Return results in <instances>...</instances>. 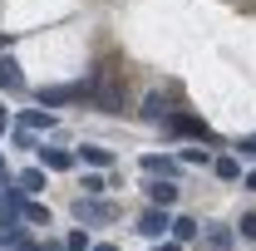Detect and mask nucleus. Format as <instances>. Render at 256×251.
<instances>
[{"label": "nucleus", "instance_id": "obj_1", "mask_svg": "<svg viewBox=\"0 0 256 251\" xmlns=\"http://www.w3.org/2000/svg\"><path fill=\"white\" fill-rule=\"evenodd\" d=\"M74 217L79 222H114V207H108V202H94V197H89V202L79 197V202H74Z\"/></svg>", "mask_w": 256, "mask_h": 251}, {"label": "nucleus", "instance_id": "obj_2", "mask_svg": "<svg viewBox=\"0 0 256 251\" xmlns=\"http://www.w3.org/2000/svg\"><path fill=\"white\" fill-rule=\"evenodd\" d=\"M162 226H172L162 212H143V222H138V232H143V236H162Z\"/></svg>", "mask_w": 256, "mask_h": 251}, {"label": "nucleus", "instance_id": "obj_3", "mask_svg": "<svg viewBox=\"0 0 256 251\" xmlns=\"http://www.w3.org/2000/svg\"><path fill=\"white\" fill-rule=\"evenodd\" d=\"M0 84L5 89H20V64L10 60V54H0Z\"/></svg>", "mask_w": 256, "mask_h": 251}, {"label": "nucleus", "instance_id": "obj_4", "mask_svg": "<svg viewBox=\"0 0 256 251\" xmlns=\"http://www.w3.org/2000/svg\"><path fill=\"white\" fill-rule=\"evenodd\" d=\"M79 94H84L79 84H64V89H44L40 98H44V104H69V98H79Z\"/></svg>", "mask_w": 256, "mask_h": 251}, {"label": "nucleus", "instance_id": "obj_5", "mask_svg": "<svg viewBox=\"0 0 256 251\" xmlns=\"http://www.w3.org/2000/svg\"><path fill=\"white\" fill-rule=\"evenodd\" d=\"M153 202H158V207H168V202H178V188H172V182H153Z\"/></svg>", "mask_w": 256, "mask_h": 251}, {"label": "nucleus", "instance_id": "obj_6", "mask_svg": "<svg viewBox=\"0 0 256 251\" xmlns=\"http://www.w3.org/2000/svg\"><path fill=\"white\" fill-rule=\"evenodd\" d=\"M207 246H212V251H226V246H232V232H226V226H212V232H207Z\"/></svg>", "mask_w": 256, "mask_h": 251}, {"label": "nucleus", "instance_id": "obj_7", "mask_svg": "<svg viewBox=\"0 0 256 251\" xmlns=\"http://www.w3.org/2000/svg\"><path fill=\"white\" fill-rule=\"evenodd\" d=\"M143 114H148V118H153V124H158V118H168V104H162L158 94L148 98V104H143Z\"/></svg>", "mask_w": 256, "mask_h": 251}, {"label": "nucleus", "instance_id": "obj_8", "mask_svg": "<svg viewBox=\"0 0 256 251\" xmlns=\"http://www.w3.org/2000/svg\"><path fill=\"white\" fill-rule=\"evenodd\" d=\"M172 128H182V133H197V138H207V124H197V118H172Z\"/></svg>", "mask_w": 256, "mask_h": 251}, {"label": "nucleus", "instance_id": "obj_9", "mask_svg": "<svg viewBox=\"0 0 256 251\" xmlns=\"http://www.w3.org/2000/svg\"><path fill=\"white\" fill-rule=\"evenodd\" d=\"M236 172H242V168H236V158H217V178H226V182H232Z\"/></svg>", "mask_w": 256, "mask_h": 251}, {"label": "nucleus", "instance_id": "obj_10", "mask_svg": "<svg viewBox=\"0 0 256 251\" xmlns=\"http://www.w3.org/2000/svg\"><path fill=\"white\" fill-rule=\"evenodd\" d=\"M172 232L188 242V236H197V222H192V217H182V222H172Z\"/></svg>", "mask_w": 256, "mask_h": 251}, {"label": "nucleus", "instance_id": "obj_11", "mask_svg": "<svg viewBox=\"0 0 256 251\" xmlns=\"http://www.w3.org/2000/svg\"><path fill=\"white\" fill-rule=\"evenodd\" d=\"M44 188V178H40V172H25V178H20V192H40Z\"/></svg>", "mask_w": 256, "mask_h": 251}, {"label": "nucleus", "instance_id": "obj_12", "mask_svg": "<svg viewBox=\"0 0 256 251\" xmlns=\"http://www.w3.org/2000/svg\"><path fill=\"white\" fill-rule=\"evenodd\" d=\"M143 168L148 172H172V162H162V158H143Z\"/></svg>", "mask_w": 256, "mask_h": 251}, {"label": "nucleus", "instance_id": "obj_13", "mask_svg": "<svg viewBox=\"0 0 256 251\" xmlns=\"http://www.w3.org/2000/svg\"><path fill=\"white\" fill-rule=\"evenodd\" d=\"M44 162H50V168H69L74 158H69V153H44Z\"/></svg>", "mask_w": 256, "mask_h": 251}, {"label": "nucleus", "instance_id": "obj_14", "mask_svg": "<svg viewBox=\"0 0 256 251\" xmlns=\"http://www.w3.org/2000/svg\"><path fill=\"white\" fill-rule=\"evenodd\" d=\"M84 158H89V162H98V168H104V162H108V148H84Z\"/></svg>", "mask_w": 256, "mask_h": 251}, {"label": "nucleus", "instance_id": "obj_15", "mask_svg": "<svg viewBox=\"0 0 256 251\" xmlns=\"http://www.w3.org/2000/svg\"><path fill=\"white\" fill-rule=\"evenodd\" d=\"M25 217H30V222H44V226H50V212H44V207H34V202L25 207Z\"/></svg>", "mask_w": 256, "mask_h": 251}, {"label": "nucleus", "instance_id": "obj_16", "mask_svg": "<svg viewBox=\"0 0 256 251\" xmlns=\"http://www.w3.org/2000/svg\"><path fill=\"white\" fill-rule=\"evenodd\" d=\"M236 148H242V153H246V158H256V133H252V138H242Z\"/></svg>", "mask_w": 256, "mask_h": 251}, {"label": "nucleus", "instance_id": "obj_17", "mask_svg": "<svg viewBox=\"0 0 256 251\" xmlns=\"http://www.w3.org/2000/svg\"><path fill=\"white\" fill-rule=\"evenodd\" d=\"M242 232H246V236H256V212H252V217H242Z\"/></svg>", "mask_w": 256, "mask_h": 251}, {"label": "nucleus", "instance_id": "obj_18", "mask_svg": "<svg viewBox=\"0 0 256 251\" xmlns=\"http://www.w3.org/2000/svg\"><path fill=\"white\" fill-rule=\"evenodd\" d=\"M246 188H252V192H256V172H252V178H246Z\"/></svg>", "mask_w": 256, "mask_h": 251}, {"label": "nucleus", "instance_id": "obj_19", "mask_svg": "<svg viewBox=\"0 0 256 251\" xmlns=\"http://www.w3.org/2000/svg\"><path fill=\"white\" fill-rule=\"evenodd\" d=\"M0 133H5V108H0Z\"/></svg>", "mask_w": 256, "mask_h": 251}, {"label": "nucleus", "instance_id": "obj_20", "mask_svg": "<svg viewBox=\"0 0 256 251\" xmlns=\"http://www.w3.org/2000/svg\"><path fill=\"white\" fill-rule=\"evenodd\" d=\"M94 251H114V246H94Z\"/></svg>", "mask_w": 256, "mask_h": 251}, {"label": "nucleus", "instance_id": "obj_21", "mask_svg": "<svg viewBox=\"0 0 256 251\" xmlns=\"http://www.w3.org/2000/svg\"><path fill=\"white\" fill-rule=\"evenodd\" d=\"M0 178H5V162H0Z\"/></svg>", "mask_w": 256, "mask_h": 251}]
</instances>
